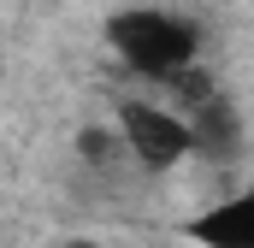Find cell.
I'll use <instances>...</instances> for the list:
<instances>
[{"mask_svg": "<svg viewBox=\"0 0 254 248\" xmlns=\"http://www.w3.org/2000/svg\"><path fill=\"white\" fill-rule=\"evenodd\" d=\"M107 42H113V54H119L130 71L160 77V83H166L172 71L195 65V54H201V30H195L190 18H178V12H160V6L113 12V18H107Z\"/></svg>", "mask_w": 254, "mask_h": 248, "instance_id": "6da1fadb", "label": "cell"}, {"mask_svg": "<svg viewBox=\"0 0 254 248\" xmlns=\"http://www.w3.org/2000/svg\"><path fill=\"white\" fill-rule=\"evenodd\" d=\"M119 130H125L130 154H136L148 172H166V166H178L184 154H195V124H190V113H166V107L130 101V107H119Z\"/></svg>", "mask_w": 254, "mask_h": 248, "instance_id": "7a4b0ae2", "label": "cell"}, {"mask_svg": "<svg viewBox=\"0 0 254 248\" xmlns=\"http://www.w3.org/2000/svg\"><path fill=\"white\" fill-rule=\"evenodd\" d=\"M184 237L201 243V248H254V184L237 189V195L219 201V207H207L201 219H190Z\"/></svg>", "mask_w": 254, "mask_h": 248, "instance_id": "3957f363", "label": "cell"}, {"mask_svg": "<svg viewBox=\"0 0 254 248\" xmlns=\"http://www.w3.org/2000/svg\"><path fill=\"white\" fill-rule=\"evenodd\" d=\"M195 124V154H213V160H231L237 154V142H243V130H237V113L225 107V95H213V101H201L190 113Z\"/></svg>", "mask_w": 254, "mask_h": 248, "instance_id": "277c9868", "label": "cell"}, {"mask_svg": "<svg viewBox=\"0 0 254 248\" xmlns=\"http://www.w3.org/2000/svg\"><path fill=\"white\" fill-rule=\"evenodd\" d=\"M77 248H89V243H77Z\"/></svg>", "mask_w": 254, "mask_h": 248, "instance_id": "5b68a950", "label": "cell"}]
</instances>
